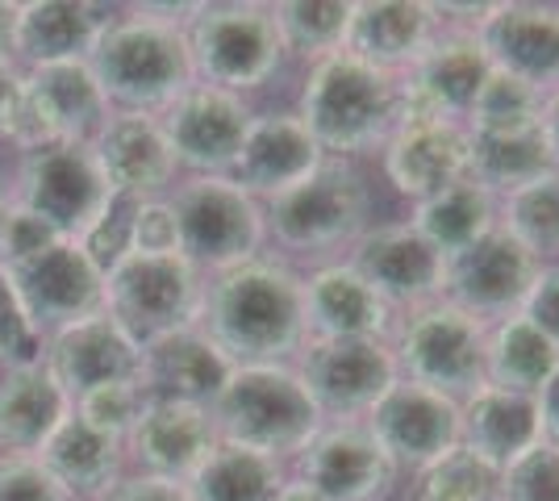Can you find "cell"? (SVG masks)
Wrapping results in <instances>:
<instances>
[{
  "mask_svg": "<svg viewBox=\"0 0 559 501\" xmlns=\"http://www.w3.org/2000/svg\"><path fill=\"white\" fill-rule=\"evenodd\" d=\"M180 230V255L201 272H230L238 263L259 260L267 239L263 201H255L230 176H188L167 201Z\"/></svg>",
  "mask_w": 559,
  "mask_h": 501,
  "instance_id": "cell-9",
  "label": "cell"
},
{
  "mask_svg": "<svg viewBox=\"0 0 559 501\" xmlns=\"http://www.w3.org/2000/svg\"><path fill=\"white\" fill-rule=\"evenodd\" d=\"M355 0H280L272 17L288 55H301L309 63L326 59L334 50H347V29Z\"/></svg>",
  "mask_w": 559,
  "mask_h": 501,
  "instance_id": "cell-38",
  "label": "cell"
},
{
  "mask_svg": "<svg viewBox=\"0 0 559 501\" xmlns=\"http://www.w3.org/2000/svg\"><path fill=\"white\" fill-rule=\"evenodd\" d=\"M556 88H559V84H556Z\"/></svg>",
  "mask_w": 559,
  "mask_h": 501,
  "instance_id": "cell-56",
  "label": "cell"
},
{
  "mask_svg": "<svg viewBox=\"0 0 559 501\" xmlns=\"http://www.w3.org/2000/svg\"><path fill=\"white\" fill-rule=\"evenodd\" d=\"M130 251L142 255H176L180 251V230H176V214L167 201H139L134 222H130Z\"/></svg>",
  "mask_w": 559,
  "mask_h": 501,
  "instance_id": "cell-47",
  "label": "cell"
},
{
  "mask_svg": "<svg viewBox=\"0 0 559 501\" xmlns=\"http://www.w3.org/2000/svg\"><path fill=\"white\" fill-rule=\"evenodd\" d=\"M197 326L234 368L293 363L309 343L301 276L276 260H247L205 285Z\"/></svg>",
  "mask_w": 559,
  "mask_h": 501,
  "instance_id": "cell-1",
  "label": "cell"
},
{
  "mask_svg": "<svg viewBox=\"0 0 559 501\" xmlns=\"http://www.w3.org/2000/svg\"><path fill=\"white\" fill-rule=\"evenodd\" d=\"M538 422H543V439L559 448V372L556 381L538 393Z\"/></svg>",
  "mask_w": 559,
  "mask_h": 501,
  "instance_id": "cell-52",
  "label": "cell"
},
{
  "mask_svg": "<svg viewBox=\"0 0 559 501\" xmlns=\"http://www.w3.org/2000/svg\"><path fill=\"white\" fill-rule=\"evenodd\" d=\"M50 242H59V235L50 230L43 217H34L22 205H9V217L0 226V267L34 260L38 251H47Z\"/></svg>",
  "mask_w": 559,
  "mask_h": 501,
  "instance_id": "cell-46",
  "label": "cell"
},
{
  "mask_svg": "<svg viewBox=\"0 0 559 501\" xmlns=\"http://www.w3.org/2000/svg\"><path fill=\"white\" fill-rule=\"evenodd\" d=\"M88 72L96 75L105 100L126 105V114H155L197 84L188 34L180 25L126 17L109 22L88 55Z\"/></svg>",
  "mask_w": 559,
  "mask_h": 501,
  "instance_id": "cell-4",
  "label": "cell"
},
{
  "mask_svg": "<svg viewBox=\"0 0 559 501\" xmlns=\"http://www.w3.org/2000/svg\"><path fill=\"white\" fill-rule=\"evenodd\" d=\"M476 38L497 72H510L543 93L559 84V4L497 0L485 9Z\"/></svg>",
  "mask_w": 559,
  "mask_h": 501,
  "instance_id": "cell-21",
  "label": "cell"
},
{
  "mask_svg": "<svg viewBox=\"0 0 559 501\" xmlns=\"http://www.w3.org/2000/svg\"><path fill=\"white\" fill-rule=\"evenodd\" d=\"M201 301H205L201 267H192L180 251L176 255L126 251L105 272V313L139 347L197 326Z\"/></svg>",
  "mask_w": 559,
  "mask_h": 501,
  "instance_id": "cell-8",
  "label": "cell"
},
{
  "mask_svg": "<svg viewBox=\"0 0 559 501\" xmlns=\"http://www.w3.org/2000/svg\"><path fill=\"white\" fill-rule=\"evenodd\" d=\"M142 406H146L142 384L126 381V384H105V389L84 393V397L75 402V414H80L84 422H93L96 430H105V434H114V439L126 443V434L139 422Z\"/></svg>",
  "mask_w": 559,
  "mask_h": 501,
  "instance_id": "cell-42",
  "label": "cell"
},
{
  "mask_svg": "<svg viewBox=\"0 0 559 501\" xmlns=\"http://www.w3.org/2000/svg\"><path fill=\"white\" fill-rule=\"evenodd\" d=\"M126 448L134 452V460L142 464L146 477L188 485V477L217 448V427H213L210 418V406L146 397L139 422L126 434Z\"/></svg>",
  "mask_w": 559,
  "mask_h": 501,
  "instance_id": "cell-23",
  "label": "cell"
},
{
  "mask_svg": "<svg viewBox=\"0 0 559 501\" xmlns=\"http://www.w3.org/2000/svg\"><path fill=\"white\" fill-rule=\"evenodd\" d=\"M305 334L313 338H389L396 326L393 310L372 293V285L343 263H322L301 276Z\"/></svg>",
  "mask_w": 559,
  "mask_h": 501,
  "instance_id": "cell-26",
  "label": "cell"
},
{
  "mask_svg": "<svg viewBox=\"0 0 559 501\" xmlns=\"http://www.w3.org/2000/svg\"><path fill=\"white\" fill-rule=\"evenodd\" d=\"M234 363L217 347L201 326L164 334L155 343L142 347V393L159 397V402H188V406H210L222 393Z\"/></svg>",
  "mask_w": 559,
  "mask_h": 501,
  "instance_id": "cell-27",
  "label": "cell"
},
{
  "mask_svg": "<svg viewBox=\"0 0 559 501\" xmlns=\"http://www.w3.org/2000/svg\"><path fill=\"white\" fill-rule=\"evenodd\" d=\"M276 501H326V498H318V493H313V489H309L305 480L288 477V485L280 489V498H276Z\"/></svg>",
  "mask_w": 559,
  "mask_h": 501,
  "instance_id": "cell-54",
  "label": "cell"
},
{
  "mask_svg": "<svg viewBox=\"0 0 559 501\" xmlns=\"http://www.w3.org/2000/svg\"><path fill=\"white\" fill-rule=\"evenodd\" d=\"M105 118L109 100L88 63H47L25 75L13 143L25 151L47 143H88V134H96Z\"/></svg>",
  "mask_w": 559,
  "mask_h": 501,
  "instance_id": "cell-16",
  "label": "cell"
},
{
  "mask_svg": "<svg viewBox=\"0 0 559 501\" xmlns=\"http://www.w3.org/2000/svg\"><path fill=\"white\" fill-rule=\"evenodd\" d=\"M467 159H472V134L460 121L401 118L389 143L380 146L384 180L409 205L467 180Z\"/></svg>",
  "mask_w": 559,
  "mask_h": 501,
  "instance_id": "cell-20",
  "label": "cell"
},
{
  "mask_svg": "<svg viewBox=\"0 0 559 501\" xmlns=\"http://www.w3.org/2000/svg\"><path fill=\"white\" fill-rule=\"evenodd\" d=\"M50 377L63 384L71 402L105 384H126L142 377V347L100 310L68 331L50 334Z\"/></svg>",
  "mask_w": 559,
  "mask_h": 501,
  "instance_id": "cell-22",
  "label": "cell"
},
{
  "mask_svg": "<svg viewBox=\"0 0 559 501\" xmlns=\"http://www.w3.org/2000/svg\"><path fill=\"white\" fill-rule=\"evenodd\" d=\"M347 263L372 285V293L393 310V318L421 310L447 293V260L409 226V217L372 222L350 242Z\"/></svg>",
  "mask_w": 559,
  "mask_h": 501,
  "instance_id": "cell-12",
  "label": "cell"
},
{
  "mask_svg": "<svg viewBox=\"0 0 559 501\" xmlns=\"http://www.w3.org/2000/svg\"><path fill=\"white\" fill-rule=\"evenodd\" d=\"M263 222L288 251L350 247L372 226V184L350 159H322L301 184L263 201Z\"/></svg>",
  "mask_w": 559,
  "mask_h": 501,
  "instance_id": "cell-6",
  "label": "cell"
},
{
  "mask_svg": "<svg viewBox=\"0 0 559 501\" xmlns=\"http://www.w3.org/2000/svg\"><path fill=\"white\" fill-rule=\"evenodd\" d=\"M538 134H543V143L551 151V164L559 171V88L543 96V118H538Z\"/></svg>",
  "mask_w": 559,
  "mask_h": 501,
  "instance_id": "cell-51",
  "label": "cell"
},
{
  "mask_svg": "<svg viewBox=\"0 0 559 501\" xmlns=\"http://www.w3.org/2000/svg\"><path fill=\"white\" fill-rule=\"evenodd\" d=\"M288 485L284 460H272L238 443H222L205 455V464L188 477L192 501H276Z\"/></svg>",
  "mask_w": 559,
  "mask_h": 501,
  "instance_id": "cell-35",
  "label": "cell"
},
{
  "mask_svg": "<svg viewBox=\"0 0 559 501\" xmlns=\"http://www.w3.org/2000/svg\"><path fill=\"white\" fill-rule=\"evenodd\" d=\"M559 372V347L538 331L526 313H513L506 322L489 326L485 347V384L538 397Z\"/></svg>",
  "mask_w": 559,
  "mask_h": 501,
  "instance_id": "cell-33",
  "label": "cell"
},
{
  "mask_svg": "<svg viewBox=\"0 0 559 501\" xmlns=\"http://www.w3.org/2000/svg\"><path fill=\"white\" fill-rule=\"evenodd\" d=\"M389 343L405 381L426 384L451 402H464L467 393L485 384L489 326L447 297L414 313H401Z\"/></svg>",
  "mask_w": 559,
  "mask_h": 501,
  "instance_id": "cell-7",
  "label": "cell"
},
{
  "mask_svg": "<svg viewBox=\"0 0 559 501\" xmlns=\"http://www.w3.org/2000/svg\"><path fill=\"white\" fill-rule=\"evenodd\" d=\"M71 414V397L50 377L47 363L9 368L0 381V448L9 452H43L55 427Z\"/></svg>",
  "mask_w": 559,
  "mask_h": 501,
  "instance_id": "cell-32",
  "label": "cell"
},
{
  "mask_svg": "<svg viewBox=\"0 0 559 501\" xmlns=\"http://www.w3.org/2000/svg\"><path fill=\"white\" fill-rule=\"evenodd\" d=\"M297 118L322 146L326 159H359L389 143L401 121V84L396 75L334 50L309 63L297 100Z\"/></svg>",
  "mask_w": 559,
  "mask_h": 501,
  "instance_id": "cell-2",
  "label": "cell"
},
{
  "mask_svg": "<svg viewBox=\"0 0 559 501\" xmlns=\"http://www.w3.org/2000/svg\"><path fill=\"white\" fill-rule=\"evenodd\" d=\"M105 501H192L188 498V485L180 480H164V477H130L117 480L114 489L105 493Z\"/></svg>",
  "mask_w": 559,
  "mask_h": 501,
  "instance_id": "cell-49",
  "label": "cell"
},
{
  "mask_svg": "<svg viewBox=\"0 0 559 501\" xmlns=\"http://www.w3.org/2000/svg\"><path fill=\"white\" fill-rule=\"evenodd\" d=\"M492 63L476 29L439 25L435 43L396 75L401 84V118H435V121H467V109L489 80Z\"/></svg>",
  "mask_w": 559,
  "mask_h": 501,
  "instance_id": "cell-13",
  "label": "cell"
},
{
  "mask_svg": "<svg viewBox=\"0 0 559 501\" xmlns=\"http://www.w3.org/2000/svg\"><path fill=\"white\" fill-rule=\"evenodd\" d=\"M134 210H139V201L114 196V205H109V210L100 214V222L80 239V247L88 251V260H93L100 272H109V267L130 251V222H134Z\"/></svg>",
  "mask_w": 559,
  "mask_h": 501,
  "instance_id": "cell-44",
  "label": "cell"
},
{
  "mask_svg": "<svg viewBox=\"0 0 559 501\" xmlns=\"http://www.w3.org/2000/svg\"><path fill=\"white\" fill-rule=\"evenodd\" d=\"M0 363L4 368L43 363V334L34 331V322H29V313H25L22 297H17L4 267H0Z\"/></svg>",
  "mask_w": 559,
  "mask_h": 501,
  "instance_id": "cell-43",
  "label": "cell"
},
{
  "mask_svg": "<svg viewBox=\"0 0 559 501\" xmlns=\"http://www.w3.org/2000/svg\"><path fill=\"white\" fill-rule=\"evenodd\" d=\"M547 171H556V164H551V151H547L538 130H531V134H472L467 180H476L492 196H506V192L522 189Z\"/></svg>",
  "mask_w": 559,
  "mask_h": 501,
  "instance_id": "cell-36",
  "label": "cell"
},
{
  "mask_svg": "<svg viewBox=\"0 0 559 501\" xmlns=\"http://www.w3.org/2000/svg\"><path fill=\"white\" fill-rule=\"evenodd\" d=\"M17 9H22V4H4V0H0V59H9V50H13V34H17Z\"/></svg>",
  "mask_w": 559,
  "mask_h": 501,
  "instance_id": "cell-53",
  "label": "cell"
},
{
  "mask_svg": "<svg viewBox=\"0 0 559 501\" xmlns=\"http://www.w3.org/2000/svg\"><path fill=\"white\" fill-rule=\"evenodd\" d=\"M109 17L96 4L80 0H34L17 9L13 50L25 55L34 68L47 63H88L96 38L105 34Z\"/></svg>",
  "mask_w": 559,
  "mask_h": 501,
  "instance_id": "cell-30",
  "label": "cell"
},
{
  "mask_svg": "<svg viewBox=\"0 0 559 501\" xmlns=\"http://www.w3.org/2000/svg\"><path fill=\"white\" fill-rule=\"evenodd\" d=\"M439 13L426 0H355L347 50L380 72L401 75L439 34Z\"/></svg>",
  "mask_w": 559,
  "mask_h": 501,
  "instance_id": "cell-28",
  "label": "cell"
},
{
  "mask_svg": "<svg viewBox=\"0 0 559 501\" xmlns=\"http://www.w3.org/2000/svg\"><path fill=\"white\" fill-rule=\"evenodd\" d=\"M364 422L396 473H426L460 448V402L405 377L376 402Z\"/></svg>",
  "mask_w": 559,
  "mask_h": 501,
  "instance_id": "cell-18",
  "label": "cell"
},
{
  "mask_svg": "<svg viewBox=\"0 0 559 501\" xmlns=\"http://www.w3.org/2000/svg\"><path fill=\"white\" fill-rule=\"evenodd\" d=\"M0 501H71V493L38 464V455H13L0 464Z\"/></svg>",
  "mask_w": 559,
  "mask_h": 501,
  "instance_id": "cell-45",
  "label": "cell"
},
{
  "mask_svg": "<svg viewBox=\"0 0 559 501\" xmlns=\"http://www.w3.org/2000/svg\"><path fill=\"white\" fill-rule=\"evenodd\" d=\"M409 226L430 242L443 260L467 251L489 230H497V196L485 192L476 180H460L451 189L435 192L409 210Z\"/></svg>",
  "mask_w": 559,
  "mask_h": 501,
  "instance_id": "cell-34",
  "label": "cell"
},
{
  "mask_svg": "<svg viewBox=\"0 0 559 501\" xmlns=\"http://www.w3.org/2000/svg\"><path fill=\"white\" fill-rule=\"evenodd\" d=\"M114 196L93 143H47L25 151L22 210L43 217L59 239H84Z\"/></svg>",
  "mask_w": 559,
  "mask_h": 501,
  "instance_id": "cell-10",
  "label": "cell"
},
{
  "mask_svg": "<svg viewBox=\"0 0 559 501\" xmlns=\"http://www.w3.org/2000/svg\"><path fill=\"white\" fill-rule=\"evenodd\" d=\"M414 501H501V468L467 448L447 452L439 464L418 473Z\"/></svg>",
  "mask_w": 559,
  "mask_h": 501,
  "instance_id": "cell-40",
  "label": "cell"
},
{
  "mask_svg": "<svg viewBox=\"0 0 559 501\" xmlns=\"http://www.w3.org/2000/svg\"><path fill=\"white\" fill-rule=\"evenodd\" d=\"M543 96L547 93L535 84L492 68L476 100H472V109H467L464 126L472 134H531L543 118Z\"/></svg>",
  "mask_w": 559,
  "mask_h": 501,
  "instance_id": "cell-39",
  "label": "cell"
},
{
  "mask_svg": "<svg viewBox=\"0 0 559 501\" xmlns=\"http://www.w3.org/2000/svg\"><path fill=\"white\" fill-rule=\"evenodd\" d=\"M322 159H326L322 146L313 143V134L297 114H255L230 180L242 184L255 201H272L293 184H301L305 176H313Z\"/></svg>",
  "mask_w": 559,
  "mask_h": 501,
  "instance_id": "cell-25",
  "label": "cell"
},
{
  "mask_svg": "<svg viewBox=\"0 0 559 501\" xmlns=\"http://www.w3.org/2000/svg\"><path fill=\"white\" fill-rule=\"evenodd\" d=\"M501 501H559V448L535 443L501 473Z\"/></svg>",
  "mask_w": 559,
  "mask_h": 501,
  "instance_id": "cell-41",
  "label": "cell"
},
{
  "mask_svg": "<svg viewBox=\"0 0 559 501\" xmlns=\"http://www.w3.org/2000/svg\"><path fill=\"white\" fill-rule=\"evenodd\" d=\"M96 164L109 189L130 201H155L176 176V155L164 139V126L151 114H114L93 139Z\"/></svg>",
  "mask_w": 559,
  "mask_h": 501,
  "instance_id": "cell-24",
  "label": "cell"
},
{
  "mask_svg": "<svg viewBox=\"0 0 559 501\" xmlns=\"http://www.w3.org/2000/svg\"><path fill=\"white\" fill-rule=\"evenodd\" d=\"M293 477L326 501H384L396 468L368 422H322V430L297 455Z\"/></svg>",
  "mask_w": 559,
  "mask_h": 501,
  "instance_id": "cell-19",
  "label": "cell"
},
{
  "mask_svg": "<svg viewBox=\"0 0 559 501\" xmlns=\"http://www.w3.org/2000/svg\"><path fill=\"white\" fill-rule=\"evenodd\" d=\"M185 34L197 84H213L238 96L263 88L288 59L272 4H255V0L197 4Z\"/></svg>",
  "mask_w": 559,
  "mask_h": 501,
  "instance_id": "cell-5",
  "label": "cell"
},
{
  "mask_svg": "<svg viewBox=\"0 0 559 501\" xmlns=\"http://www.w3.org/2000/svg\"><path fill=\"white\" fill-rule=\"evenodd\" d=\"M255 109L247 96L213 88V84H192L180 100L164 109V139L176 155V167H188L192 176H230L242 143L251 134Z\"/></svg>",
  "mask_w": 559,
  "mask_h": 501,
  "instance_id": "cell-14",
  "label": "cell"
},
{
  "mask_svg": "<svg viewBox=\"0 0 559 501\" xmlns=\"http://www.w3.org/2000/svg\"><path fill=\"white\" fill-rule=\"evenodd\" d=\"M297 372L326 422H364L401 381L389 338H313L297 356Z\"/></svg>",
  "mask_w": 559,
  "mask_h": 501,
  "instance_id": "cell-11",
  "label": "cell"
},
{
  "mask_svg": "<svg viewBox=\"0 0 559 501\" xmlns=\"http://www.w3.org/2000/svg\"><path fill=\"white\" fill-rule=\"evenodd\" d=\"M22 88L25 75L13 72L9 59H0V139H13V126L22 114Z\"/></svg>",
  "mask_w": 559,
  "mask_h": 501,
  "instance_id": "cell-50",
  "label": "cell"
},
{
  "mask_svg": "<svg viewBox=\"0 0 559 501\" xmlns=\"http://www.w3.org/2000/svg\"><path fill=\"white\" fill-rule=\"evenodd\" d=\"M121 448H126L121 439L96 430L93 422H84L71 409L43 443L38 464L68 489L71 498H105L121 480Z\"/></svg>",
  "mask_w": 559,
  "mask_h": 501,
  "instance_id": "cell-31",
  "label": "cell"
},
{
  "mask_svg": "<svg viewBox=\"0 0 559 501\" xmlns=\"http://www.w3.org/2000/svg\"><path fill=\"white\" fill-rule=\"evenodd\" d=\"M543 443L538 422V397L510 393L497 384H480L460 402V448L489 460L492 468H510L518 455Z\"/></svg>",
  "mask_w": 559,
  "mask_h": 501,
  "instance_id": "cell-29",
  "label": "cell"
},
{
  "mask_svg": "<svg viewBox=\"0 0 559 501\" xmlns=\"http://www.w3.org/2000/svg\"><path fill=\"white\" fill-rule=\"evenodd\" d=\"M4 217H9V201H4V192H0V226H4Z\"/></svg>",
  "mask_w": 559,
  "mask_h": 501,
  "instance_id": "cell-55",
  "label": "cell"
},
{
  "mask_svg": "<svg viewBox=\"0 0 559 501\" xmlns=\"http://www.w3.org/2000/svg\"><path fill=\"white\" fill-rule=\"evenodd\" d=\"M210 418L222 443H238L272 460H297L326 422L293 363L234 368L210 402Z\"/></svg>",
  "mask_w": 559,
  "mask_h": 501,
  "instance_id": "cell-3",
  "label": "cell"
},
{
  "mask_svg": "<svg viewBox=\"0 0 559 501\" xmlns=\"http://www.w3.org/2000/svg\"><path fill=\"white\" fill-rule=\"evenodd\" d=\"M497 226L538 263H559V171L497 196Z\"/></svg>",
  "mask_w": 559,
  "mask_h": 501,
  "instance_id": "cell-37",
  "label": "cell"
},
{
  "mask_svg": "<svg viewBox=\"0 0 559 501\" xmlns=\"http://www.w3.org/2000/svg\"><path fill=\"white\" fill-rule=\"evenodd\" d=\"M4 272L38 334H59L105 310V272L88 260V251L75 239L50 242L34 260L13 263Z\"/></svg>",
  "mask_w": 559,
  "mask_h": 501,
  "instance_id": "cell-15",
  "label": "cell"
},
{
  "mask_svg": "<svg viewBox=\"0 0 559 501\" xmlns=\"http://www.w3.org/2000/svg\"><path fill=\"white\" fill-rule=\"evenodd\" d=\"M526 318L559 347V263H543L535 288L526 297Z\"/></svg>",
  "mask_w": 559,
  "mask_h": 501,
  "instance_id": "cell-48",
  "label": "cell"
},
{
  "mask_svg": "<svg viewBox=\"0 0 559 501\" xmlns=\"http://www.w3.org/2000/svg\"><path fill=\"white\" fill-rule=\"evenodd\" d=\"M543 263L513 242L501 226L489 230L480 242L447 260V301L480 318L485 326H497L513 313L526 310V297L535 288Z\"/></svg>",
  "mask_w": 559,
  "mask_h": 501,
  "instance_id": "cell-17",
  "label": "cell"
}]
</instances>
